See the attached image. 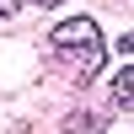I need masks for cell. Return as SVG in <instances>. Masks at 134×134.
Instances as JSON below:
<instances>
[{"mask_svg":"<svg viewBox=\"0 0 134 134\" xmlns=\"http://www.w3.org/2000/svg\"><path fill=\"white\" fill-rule=\"evenodd\" d=\"M118 48H124V54H134V32H124V38H118Z\"/></svg>","mask_w":134,"mask_h":134,"instance_id":"277c9868","label":"cell"},{"mask_svg":"<svg viewBox=\"0 0 134 134\" xmlns=\"http://www.w3.org/2000/svg\"><path fill=\"white\" fill-rule=\"evenodd\" d=\"M113 107L118 113H134V64H124L113 75Z\"/></svg>","mask_w":134,"mask_h":134,"instance_id":"7a4b0ae2","label":"cell"},{"mask_svg":"<svg viewBox=\"0 0 134 134\" xmlns=\"http://www.w3.org/2000/svg\"><path fill=\"white\" fill-rule=\"evenodd\" d=\"M32 5H43V11H48V5H64V0H32Z\"/></svg>","mask_w":134,"mask_h":134,"instance_id":"5b68a950","label":"cell"},{"mask_svg":"<svg viewBox=\"0 0 134 134\" xmlns=\"http://www.w3.org/2000/svg\"><path fill=\"white\" fill-rule=\"evenodd\" d=\"M48 43H54V54H59L70 86H91L97 75H102V64H107V38H102V27H97L91 16H64Z\"/></svg>","mask_w":134,"mask_h":134,"instance_id":"6da1fadb","label":"cell"},{"mask_svg":"<svg viewBox=\"0 0 134 134\" xmlns=\"http://www.w3.org/2000/svg\"><path fill=\"white\" fill-rule=\"evenodd\" d=\"M5 11H11V0H0V16H5Z\"/></svg>","mask_w":134,"mask_h":134,"instance_id":"8992f818","label":"cell"},{"mask_svg":"<svg viewBox=\"0 0 134 134\" xmlns=\"http://www.w3.org/2000/svg\"><path fill=\"white\" fill-rule=\"evenodd\" d=\"M102 124H107L102 113H81V118H70V124H64V134H97Z\"/></svg>","mask_w":134,"mask_h":134,"instance_id":"3957f363","label":"cell"}]
</instances>
